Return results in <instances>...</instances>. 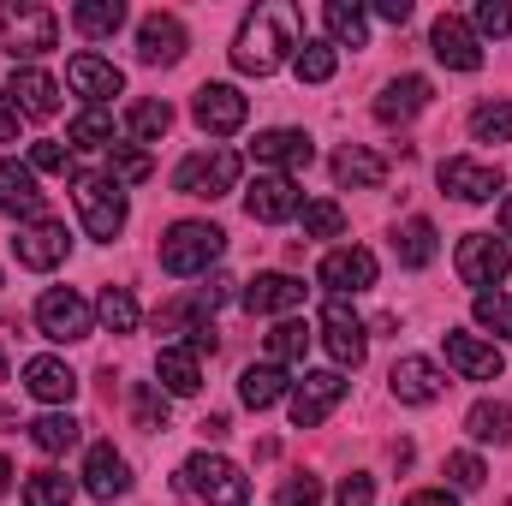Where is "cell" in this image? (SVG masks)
<instances>
[{"mask_svg": "<svg viewBox=\"0 0 512 506\" xmlns=\"http://www.w3.org/2000/svg\"><path fill=\"white\" fill-rule=\"evenodd\" d=\"M286 48H298V12L280 6V0H262V6L245 12V24L233 36V66L251 72V78H268V72H280Z\"/></svg>", "mask_w": 512, "mask_h": 506, "instance_id": "cell-1", "label": "cell"}, {"mask_svg": "<svg viewBox=\"0 0 512 506\" xmlns=\"http://www.w3.org/2000/svg\"><path fill=\"white\" fill-rule=\"evenodd\" d=\"M54 42H60V18L48 6H36V0H0V54H12V60L30 66Z\"/></svg>", "mask_w": 512, "mask_h": 506, "instance_id": "cell-2", "label": "cell"}, {"mask_svg": "<svg viewBox=\"0 0 512 506\" xmlns=\"http://www.w3.org/2000/svg\"><path fill=\"white\" fill-rule=\"evenodd\" d=\"M72 203H78V221H84L90 239L114 245V239L126 233V191H120L108 173H78V179H72Z\"/></svg>", "mask_w": 512, "mask_h": 506, "instance_id": "cell-3", "label": "cell"}, {"mask_svg": "<svg viewBox=\"0 0 512 506\" xmlns=\"http://www.w3.org/2000/svg\"><path fill=\"white\" fill-rule=\"evenodd\" d=\"M179 489L203 495L209 506H251V477L233 459H215V453H191L185 471H179Z\"/></svg>", "mask_w": 512, "mask_h": 506, "instance_id": "cell-4", "label": "cell"}, {"mask_svg": "<svg viewBox=\"0 0 512 506\" xmlns=\"http://www.w3.org/2000/svg\"><path fill=\"white\" fill-rule=\"evenodd\" d=\"M221 251H227L221 227H209V221H173L167 239H161V268L167 274H203Z\"/></svg>", "mask_w": 512, "mask_h": 506, "instance_id": "cell-5", "label": "cell"}, {"mask_svg": "<svg viewBox=\"0 0 512 506\" xmlns=\"http://www.w3.org/2000/svg\"><path fill=\"white\" fill-rule=\"evenodd\" d=\"M239 173H245V161L233 155V149H203V155H185L179 167H173V191L179 197H227L233 185H239Z\"/></svg>", "mask_w": 512, "mask_h": 506, "instance_id": "cell-6", "label": "cell"}, {"mask_svg": "<svg viewBox=\"0 0 512 506\" xmlns=\"http://www.w3.org/2000/svg\"><path fill=\"white\" fill-rule=\"evenodd\" d=\"M36 328H42L54 346H72V340H90L96 310H90L72 286H48V292L36 298Z\"/></svg>", "mask_w": 512, "mask_h": 506, "instance_id": "cell-7", "label": "cell"}, {"mask_svg": "<svg viewBox=\"0 0 512 506\" xmlns=\"http://www.w3.org/2000/svg\"><path fill=\"white\" fill-rule=\"evenodd\" d=\"M453 262H459V280L465 286L495 292L512 268V251H507V239H495V233H471V239H459V256Z\"/></svg>", "mask_w": 512, "mask_h": 506, "instance_id": "cell-8", "label": "cell"}, {"mask_svg": "<svg viewBox=\"0 0 512 506\" xmlns=\"http://www.w3.org/2000/svg\"><path fill=\"white\" fill-rule=\"evenodd\" d=\"M322 346L334 352V364H340V370H358V364H364L370 334H364V322L352 316V304H346V298H328V304H322Z\"/></svg>", "mask_w": 512, "mask_h": 506, "instance_id": "cell-9", "label": "cell"}, {"mask_svg": "<svg viewBox=\"0 0 512 506\" xmlns=\"http://www.w3.org/2000/svg\"><path fill=\"white\" fill-rule=\"evenodd\" d=\"M346 387H352V381L340 376V370H310V376L286 393V405H292V423H298V429H316V423H322V417H328V411L346 399Z\"/></svg>", "mask_w": 512, "mask_h": 506, "instance_id": "cell-10", "label": "cell"}, {"mask_svg": "<svg viewBox=\"0 0 512 506\" xmlns=\"http://www.w3.org/2000/svg\"><path fill=\"white\" fill-rule=\"evenodd\" d=\"M191 114H197V126L209 131V137H233V131L251 120V102L233 84H203L197 102H191Z\"/></svg>", "mask_w": 512, "mask_h": 506, "instance_id": "cell-11", "label": "cell"}, {"mask_svg": "<svg viewBox=\"0 0 512 506\" xmlns=\"http://www.w3.org/2000/svg\"><path fill=\"white\" fill-rule=\"evenodd\" d=\"M316 280L334 292V298H358V292H370L376 286V256L364 251V245H346V251H328L322 256V268H316Z\"/></svg>", "mask_w": 512, "mask_h": 506, "instance_id": "cell-12", "label": "cell"}, {"mask_svg": "<svg viewBox=\"0 0 512 506\" xmlns=\"http://www.w3.org/2000/svg\"><path fill=\"white\" fill-rule=\"evenodd\" d=\"M429 48H435V60H441L447 72H477V66H483L477 30H471L465 18H453V12H441V18H435V30H429Z\"/></svg>", "mask_w": 512, "mask_h": 506, "instance_id": "cell-13", "label": "cell"}, {"mask_svg": "<svg viewBox=\"0 0 512 506\" xmlns=\"http://www.w3.org/2000/svg\"><path fill=\"white\" fill-rule=\"evenodd\" d=\"M137 60L143 66H179L185 60V24L173 12H149L137 24Z\"/></svg>", "mask_w": 512, "mask_h": 506, "instance_id": "cell-14", "label": "cell"}, {"mask_svg": "<svg viewBox=\"0 0 512 506\" xmlns=\"http://www.w3.org/2000/svg\"><path fill=\"white\" fill-rule=\"evenodd\" d=\"M435 179H441V191L459 197V203H489V197L501 191V167H489V161H465V155L441 161Z\"/></svg>", "mask_w": 512, "mask_h": 506, "instance_id": "cell-15", "label": "cell"}, {"mask_svg": "<svg viewBox=\"0 0 512 506\" xmlns=\"http://www.w3.org/2000/svg\"><path fill=\"white\" fill-rule=\"evenodd\" d=\"M66 251H72V239H66V227H60V221H30V227L12 239V256H18L24 268H36V274L60 268Z\"/></svg>", "mask_w": 512, "mask_h": 506, "instance_id": "cell-16", "label": "cell"}, {"mask_svg": "<svg viewBox=\"0 0 512 506\" xmlns=\"http://www.w3.org/2000/svg\"><path fill=\"white\" fill-rule=\"evenodd\" d=\"M245 209H251V221H292V215H304V197H298V185L286 179V173H262L251 191H245Z\"/></svg>", "mask_w": 512, "mask_h": 506, "instance_id": "cell-17", "label": "cell"}, {"mask_svg": "<svg viewBox=\"0 0 512 506\" xmlns=\"http://www.w3.org/2000/svg\"><path fill=\"white\" fill-rule=\"evenodd\" d=\"M435 102V90H429V78H417V72H405V78H393L382 96H376V120L382 126H405V120H417L423 108Z\"/></svg>", "mask_w": 512, "mask_h": 506, "instance_id": "cell-18", "label": "cell"}, {"mask_svg": "<svg viewBox=\"0 0 512 506\" xmlns=\"http://www.w3.org/2000/svg\"><path fill=\"white\" fill-rule=\"evenodd\" d=\"M84 489H90L96 501H120L131 489V465L108 447V441H96V447L84 453Z\"/></svg>", "mask_w": 512, "mask_h": 506, "instance_id": "cell-19", "label": "cell"}, {"mask_svg": "<svg viewBox=\"0 0 512 506\" xmlns=\"http://www.w3.org/2000/svg\"><path fill=\"white\" fill-rule=\"evenodd\" d=\"M387 387H393V399H399V405H435V399H441V387H447V376H441L429 358H399V364H393V376H387Z\"/></svg>", "mask_w": 512, "mask_h": 506, "instance_id": "cell-20", "label": "cell"}, {"mask_svg": "<svg viewBox=\"0 0 512 506\" xmlns=\"http://www.w3.org/2000/svg\"><path fill=\"white\" fill-rule=\"evenodd\" d=\"M6 96H12V108H18V114H30V120H48V114H60V84H54L42 66H18Z\"/></svg>", "mask_w": 512, "mask_h": 506, "instance_id": "cell-21", "label": "cell"}, {"mask_svg": "<svg viewBox=\"0 0 512 506\" xmlns=\"http://www.w3.org/2000/svg\"><path fill=\"white\" fill-rule=\"evenodd\" d=\"M66 78H72V90H78V96H90V108H102L108 96H120V90H126L120 66H114V60H96V54H72Z\"/></svg>", "mask_w": 512, "mask_h": 506, "instance_id": "cell-22", "label": "cell"}, {"mask_svg": "<svg viewBox=\"0 0 512 506\" xmlns=\"http://www.w3.org/2000/svg\"><path fill=\"white\" fill-rule=\"evenodd\" d=\"M298 304H304L298 274H256L245 286V310H256V316H280V310H298Z\"/></svg>", "mask_w": 512, "mask_h": 506, "instance_id": "cell-23", "label": "cell"}, {"mask_svg": "<svg viewBox=\"0 0 512 506\" xmlns=\"http://www.w3.org/2000/svg\"><path fill=\"white\" fill-rule=\"evenodd\" d=\"M251 155L262 161V167H310V161H316V143H310L304 131L280 126V131H262V137L251 143Z\"/></svg>", "mask_w": 512, "mask_h": 506, "instance_id": "cell-24", "label": "cell"}, {"mask_svg": "<svg viewBox=\"0 0 512 506\" xmlns=\"http://www.w3.org/2000/svg\"><path fill=\"white\" fill-rule=\"evenodd\" d=\"M447 364L459 370L465 381H495L501 376V352L477 334H447Z\"/></svg>", "mask_w": 512, "mask_h": 506, "instance_id": "cell-25", "label": "cell"}, {"mask_svg": "<svg viewBox=\"0 0 512 506\" xmlns=\"http://www.w3.org/2000/svg\"><path fill=\"white\" fill-rule=\"evenodd\" d=\"M0 209L24 215V221H42V191H36V173L24 161H0Z\"/></svg>", "mask_w": 512, "mask_h": 506, "instance_id": "cell-26", "label": "cell"}, {"mask_svg": "<svg viewBox=\"0 0 512 506\" xmlns=\"http://www.w3.org/2000/svg\"><path fill=\"white\" fill-rule=\"evenodd\" d=\"M155 387L173 393V399H191V393L203 387V358H191L185 346H161V358H155Z\"/></svg>", "mask_w": 512, "mask_h": 506, "instance_id": "cell-27", "label": "cell"}, {"mask_svg": "<svg viewBox=\"0 0 512 506\" xmlns=\"http://www.w3.org/2000/svg\"><path fill=\"white\" fill-rule=\"evenodd\" d=\"M334 179H340L346 191H376L387 179V161L376 149H364V143H346V149L334 155Z\"/></svg>", "mask_w": 512, "mask_h": 506, "instance_id": "cell-28", "label": "cell"}, {"mask_svg": "<svg viewBox=\"0 0 512 506\" xmlns=\"http://www.w3.org/2000/svg\"><path fill=\"white\" fill-rule=\"evenodd\" d=\"M24 387H30V399H42V405H66V399L78 393V376H72L60 358H30V364H24Z\"/></svg>", "mask_w": 512, "mask_h": 506, "instance_id": "cell-29", "label": "cell"}, {"mask_svg": "<svg viewBox=\"0 0 512 506\" xmlns=\"http://www.w3.org/2000/svg\"><path fill=\"white\" fill-rule=\"evenodd\" d=\"M322 24H328V42H334V48H364V42H370V18H364V6H352V0H328V6H322Z\"/></svg>", "mask_w": 512, "mask_h": 506, "instance_id": "cell-30", "label": "cell"}, {"mask_svg": "<svg viewBox=\"0 0 512 506\" xmlns=\"http://www.w3.org/2000/svg\"><path fill=\"white\" fill-rule=\"evenodd\" d=\"M465 435H471V441H483V447H489V441H495V447H507V441H512V405H507V399H477V405H471V417H465Z\"/></svg>", "mask_w": 512, "mask_h": 506, "instance_id": "cell-31", "label": "cell"}, {"mask_svg": "<svg viewBox=\"0 0 512 506\" xmlns=\"http://www.w3.org/2000/svg\"><path fill=\"white\" fill-rule=\"evenodd\" d=\"M239 399H245L251 411L280 405V399H286V370H280V364H251V370L239 376Z\"/></svg>", "mask_w": 512, "mask_h": 506, "instance_id": "cell-32", "label": "cell"}, {"mask_svg": "<svg viewBox=\"0 0 512 506\" xmlns=\"http://www.w3.org/2000/svg\"><path fill=\"white\" fill-rule=\"evenodd\" d=\"M393 251H399V262L405 268H429L435 262V221H423V215H411L405 227H399V239H393Z\"/></svg>", "mask_w": 512, "mask_h": 506, "instance_id": "cell-33", "label": "cell"}, {"mask_svg": "<svg viewBox=\"0 0 512 506\" xmlns=\"http://www.w3.org/2000/svg\"><path fill=\"white\" fill-rule=\"evenodd\" d=\"M66 149H114V114L108 108H84L66 126Z\"/></svg>", "mask_w": 512, "mask_h": 506, "instance_id": "cell-34", "label": "cell"}, {"mask_svg": "<svg viewBox=\"0 0 512 506\" xmlns=\"http://www.w3.org/2000/svg\"><path fill=\"white\" fill-rule=\"evenodd\" d=\"M298 84H328L340 72V48L334 42H298V60H292Z\"/></svg>", "mask_w": 512, "mask_h": 506, "instance_id": "cell-35", "label": "cell"}, {"mask_svg": "<svg viewBox=\"0 0 512 506\" xmlns=\"http://www.w3.org/2000/svg\"><path fill=\"white\" fill-rule=\"evenodd\" d=\"M78 435H84V429H78L72 411H48V417L30 423V441H36L42 453H66V447H78Z\"/></svg>", "mask_w": 512, "mask_h": 506, "instance_id": "cell-36", "label": "cell"}, {"mask_svg": "<svg viewBox=\"0 0 512 506\" xmlns=\"http://www.w3.org/2000/svg\"><path fill=\"white\" fill-rule=\"evenodd\" d=\"M126 131L137 137V143H161V137L173 131V108H167V102H131Z\"/></svg>", "mask_w": 512, "mask_h": 506, "instance_id": "cell-37", "label": "cell"}, {"mask_svg": "<svg viewBox=\"0 0 512 506\" xmlns=\"http://www.w3.org/2000/svg\"><path fill=\"white\" fill-rule=\"evenodd\" d=\"M72 24H78L84 36H114V30L126 24V6H120V0H78V6H72Z\"/></svg>", "mask_w": 512, "mask_h": 506, "instance_id": "cell-38", "label": "cell"}, {"mask_svg": "<svg viewBox=\"0 0 512 506\" xmlns=\"http://www.w3.org/2000/svg\"><path fill=\"white\" fill-rule=\"evenodd\" d=\"M96 322H102L108 334H131V328H137V298H131L126 286H102V298H96Z\"/></svg>", "mask_w": 512, "mask_h": 506, "instance_id": "cell-39", "label": "cell"}, {"mask_svg": "<svg viewBox=\"0 0 512 506\" xmlns=\"http://www.w3.org/2000/svg\"><path fill=\"white\" fill-rule=\"evenodd\" d=\"M78 495V483L66 477V471H36V477H24V506H72Z\"/></svg>", "mask_w": 512, "mask_h": 506, "instance_id": "cell-40", "label": "cell"}, {"mask_svg": "<svg viewBox=\"0 0 512 506\" xmlns=\"http://www.w3.org/2000/svg\"><path fill=\"white\" fill-rule=\"evenodd\" d=\"M471 137L477 143H512V102H483L477 114H471Z\"/></svg>", "mask_w": 512, "mask_h": 506, "instance_id": "cell-41", "label": "cell"}, {"mask_svg": "<svg viewBox=\"0 0 512 506\" xmlns=\"http://www.w3.org/2000/svg\"><path fill=\"white\" fill-rule=\"evenodd\" d=\"M304 352H310V328L304 322H280L268 334V364H304Z\"/></svg>", "mask_w": 512, "mask_h": 506, "instance_id": "cell-42", "label": "cell"}, {"mask_svg": "<svg viewBox=\"0 0 512 506\" xmlns=\"http://www.w3.org/2000/svg\"><path fill=\"white\" fill-rule=\"evenodd\" d=\"M131 417H137V429H167V393L155 387V381H137L131 387Z\"/></svg>", "mask_w": 512, "mask_h": 506, "instance_id": "cell-43", "label": "cell"}, {"mask_svg": "<svg viewBox=\"0 0 512 506\" xmlns=\"http://www.w3.org/2000/svg\"><path fill=\"white\" fill-rule=\"evenodd\" d=\"M149 173H155V161H149L137 143H114V155H108V179H114V185H143Z\"/></svg>", "mask_w": 512, "mask_h": 506, "instance_id": "cell-44", "label": "cell"}, {"mask_svg": "<svg viewBox=\"0 0 512 506\" xmlns=\"http://www.w3.org/2000/svg\"><path fill=\"white\" fill-rule=\"evenodd\" d=\"M304 233H310V239H340V233H346V209L328 203V197H322V203H304Z\"/></svg>", "mask_w": 512, "mask_h": 506, "instance_id": "cell-45", "label": "cell"}, {"mask_svg": "<svg viewBox=\"0 0 512 506\" xmlns=\"http://www.w3.org/2000/svg\"><path fill=\"white\" fill-rule=\"evenodd\" d=\"M477 322L495 328L501 340H512V298H501V292H477Z\"/></svg>", "mask_w": 512, "mask_h": 506, "instance_id": "cell-46", "label": "cell"}, {"mask_svg": "<svg viewBox=\"0 0 512 506\" xmlns=\"http://www.w3.org/2000/svg\"><path fill=\"white\" fill-rule=\"evenodd\" d=\"M274 506H322V483H316V477H286L280 495H274Z\"/></svg>", "mask_w": 512, "mask_h": 506, "instance_id": "cell-47", "label": "cell"}, {"mask_svg": "<svg viewBox=\"0 0 512 506\" xmlns=\"http://www.w3.org/2000/svg\"><path fill=\"white\" fill-rule=\"evenodd\" d=\"M477 30H483V36H507L512 30V0H483V6H477Z\"/></svg>", "mask_w": 512, "mask_h": 506, "instance_id": "cell-48", "label": "cell"}, {"mask_svg": "<svg viewBox=\"0 0 512 506\" xmlns=\"http://www.w3.org/2000/svg\"><path fill=\"white\" fill-rule=\"evenodd\" d=\"M30 173H66V143H54V137L30 143Z\"/></svg>", "mask_w": 512, "mask_h": 506, "instance_id": "cell-49", "label": "cell"}, {"mask_svg": "<svg viewBox=\"0 0 512 506\" xmlns=\"http://www.w3.org/2000/svg\"><path fill=\"white\" fill-rule=\"evenodd\" d=\"M447 477H453L459 489H483V459H477V453H453V459H447Z\"/></svg>", "mask_w": 512, "mask_h": 506, "instance_id": "cell-50", "label": "cell"}, {"mask_svg": "<svg viewBox=\"0 0 512 506\" xmlns=\"http://www.w3.org/2000/svg\"><path fill=\"white\" fill-rule=\"evenodd\" d=\"M215 346H221V334H215V322H197V328L185 334V352H191V358H203V352H215Z\"/></svg>", "mask_w": 512, "mask_h": 506, "instance_id": "cell-51", "label": "cell"}, {"mask_svg": "<svg viewBox=\"0 0 512 506\" xmlns=\"http://www.w3.org/2000/svg\"><path fill=\"white\" fill-rule=\"evenodd\" d=\"M370 501H376V483H370V477H346L340 506H370Z\"/></svg>", "mask_w": 512, "mask_h": 506, "instance_id": "cell-52", "label": "cell"}, {"mask_svg": "<svg viewBox=\"0 0 512 506\" xmlns=\"http://www.w3.org/2000/svg\"><path fill=\"white\" fill-rule=\"evenodd\" d=\"M18 137V108H12V96L0 90V143H12Z\"/></svg>", "mask_w": 512, "mask_h": 506, "instance_id": "cell-53", "label": "cell"}, {"mask_svg": "<svg viewBox=\"0 0 512 506\" xmlns=\"http://www.w3.org/2000/svg\"><path fill=\"white\" fill-rule=\"evenodd\" d=\"M376 12H382L387 24H405L411 18V0H376Z\"/></svg>", "mask_w": 512, "mask_h": 506, "instance_id": "cell-54", "label": "cell"}, {"mask_svg": "<svg viewBox=\"0 0 512 506\" xmlns=\"http://www.w3.org/2000/svg\"><path fill=\"white\" fill-rule=\"evenodd\" d=\"M405 506H459V501H453L447 489H417V495H411Z\"/></svg>", "mask_w": 512, "mask_h": 506, "instance_id": "cell-55", "label": "cell"}, {"mask_svg": "<svg viewBox=\"0 0 512 506\" xmlns=\"http://www.w3.org/2000/svg\"><path fill=\"white\" fill-rule=\"evenodd\" d=\"M203 435H209V441H221V435H227V417H221V411H215V417H203Z\"/></svg>", "mask_w": 512, "mask_h": 506, "instance_id": "cell-56", "label": "cell"}, {"mask_svg": "<svg viewBox=\"0 0 512 506\" xmlns=\"http://www.w3.org/2000/svg\"><path fill=\"white\" fill-rule=\"evenodd\" d=\"M501 239H512V197H501Z\"/></svg>", "mask_w": 512, "mask_h": 506, "instance_id": "cell-57", "label": "cell"}, {"mask_svg": "<svg viewBox=\"0 0 512 506\" xmlns=\"http://www.w3.org/2000/svg\"><path fill=\"white\" fill-rule=\"evenodd\" d=\"M12 489V465H6V453H0V495Z\"/></svg>", "mask_w": 512, "mask_h": 506, "instance_id": "cell-58", "label": "cell"}, {"mask_svg": "<svg viewBox=\"0 0 512 506\" xmlns=\"http://www.w3.org/2000/svg\"><path fill=\"white\" fill-rule=\"evenodd\" d=\"M0 381H6V358H0Z\"/></svg>", "mask_w": 512, "mask_h": 506, "instance_id": "cell-59", "label": "cell"}]
</instances>
